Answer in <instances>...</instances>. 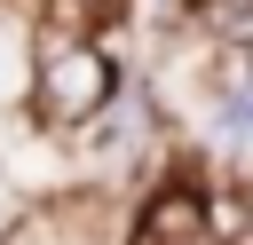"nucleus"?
Here are the masks:
<instances>
[{
  "label": "nucleus",
  "mask_w": 253,
  "mask_h": 245,
  "mask_svg": "<svg viewBox=\"0 0 253 245\" xmlns=\"http://www.w3.org/2000/svg\"><path fill=\"white\" fill-rule=\"evenodd\" d=\"M126 55L111 47V32H63V24H32V79H24V119L40 134H87L111 95L126 87Z\"/></svg>",
  "instance_id": "f257e3e1"
},
{
  "label": "nucleus",
  "mask_w": 253,
  "mask_h": 245,
  "mask_svg": "<svg viewBox=\"0 0 253 245\" xmlns=\"http://www.w3.org/2000/svg\"><path fill=\"white\" fill-rule=\"evenodd\" d=\"M206 32L213 40H253V0H206Z\"/></svg>",
  "instance_id": "f03ea898"
},
{
  "label": "nucleus",
  "mask_w": 253,
  "mask_h": 245,
  "mask_svg": "<svg viewBox=\"0 0 253 245\" xmlns=\"http://www.w3.org/2000/svg\"><path fill=\"white\" fill-rule=\"evenodd\" d=\"M0 221H8V182H0Z\"/></svg>",
  "instance_id": "7ed1b4c3"
}]
</instances>
